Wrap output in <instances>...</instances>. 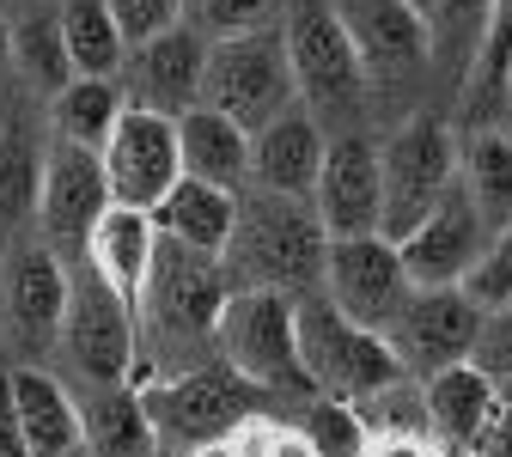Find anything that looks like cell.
I'll return each mask as SVG.
<instances>
[{
	"mask_svg": "<svg viewBox=\"0 0 512 457\" xmlns=\"http://www.w3.org/2000/svg\"><path fill=\"white\" fill-rule=\"evenodd\" d=\"M281 43H287V68H293V92L299 104L324 122V128H354L366 110V68H360V49L336 13V0H293L287 19H281Z\"/></svg>",
	"mask_w": 512,
	"mask_h": 457,
	"instance_id": "4",
	"label": "cell"
},
{
	"mask_svg": "<svg viewBox=\"0 0 512 457\" xmlns=\"http://www.w3.org/2000/svg\"><path fill=\"white\" fill-rule=\"evenodd\" d=\"M0 457H31V445H25V427H19V415H13L7 366H0Z\"/></svg>",
	"mask_w": 512,
	"mask_h": 457,
	"instance_id": "39",
	"label": "cell"
},
{
	"mask_svg": "<svg viewBox=\"0 0 512 457\" xmlns=\"http://www.w3.org/2000/svg\"><path fill=\"white\" fill-rule=\"evenodd\" d=\"M153 250H159V226H153V214H141V208H116L110 202V214L92 226V238H86V263L141 311V293H147V275H153Z\"/></svg>",
	"mask_w": 512,
	"mask_h": 457,
	"instance_id": "21",
	"label": "cell"
},
{
	"mask_svg": "<svg viewBox=\"0 0 512 457\" xmlns=\"http://www.w3.org/2000/svg\"><path fill=\"white\" fill-rule=\"evenodd\" d=\"M153 226H159V238H171L183 250L226 256L232 226H238V195L232 189H214L202 177H177V189L153 208Z\"/></svg>",
	"mask_w": 512,
	"mask_h": 457,
	"instance_id": "23",
	"label": "cell"
},
{
	"mask_svg": "<svg viewBox=\"0 0 512 457\" xmlns=\"http://www.w3.org/2000/svg\"><path fill=\"white\" fill-rule=\"evenodd\" d=\"M366 415V433L372 439H433L427 427V397H421V384L415 378H397L391 390H378V397L354 403Z\"/></svg>",
	"mask_w": 512,
	"mask_h": 457,
	"instance_id": "33",
	"label": "cell"
},
{
	"mask_svg": "<svg viewBox=\"0 0 512 457\" xmlns=\"http://www.w3.org/2000/svg\"><path fill=\"white\" fill-rule=\"evenodd\" d=\"M202 104L220 110V116H232L244 135L269 128L281 110H293L299 92H293V68H287L281 25L250 31V37H226V43H208Z\"/></svg>",
	"mask_w": 512,
	"mask_h": 457,
	"instance_id": "9",
	"label": "cell"
},
{
	"mask_svg": "<svg viewBox=\"0 0 512 457\" xmlns=\"http://www.w3.org/2000/svg\"><path fill=\"white\" fill-rule=\"evenodd\" d=\"M110 19H116V31H122L128 49H141L159 31L183 25V0H110Z\"/></svg>",
	"mask_w": 512,
	"mask_h": 457,
	"instance_id": "37",
	"label": "cell"
},
{
	"mask_svg": "<svg viewBox=\"0 0 512 457\" xmlns=\"http://www.w3.org/2000/svg\"><path fill=\"white\" fill-rule=\"evenodd\" d=\"M299 366H305L311 397H336V403H366L378 390H391L397 378H409L391 342L342 317L324 293L299 299Z\"/></svg>",
	"mask_w": 512,
	"mask_h": 457,
	"instance_id": "5",
	"label": "cell"
},
{
	"mask_svg": "<svg viewBox=\"0 0 512 457\" xmlns=\"http://www.w3.org/2000/svg\"><path fill=\"white\" fill-rule=\"evenodd\" d=\"M427 397V427H433V445H476L500 409V390L488 372H476L470 360L464 366H445L421 384Z\"/></svg>",
	"mask_w": 512,
	"mask_h": 457,
	"instance_id": "26",
	"label": "cell"
},
{
	"mask_svg": "<svg viewBox=\"0 0 512 457\" xmlns=\"http://www.w3.org/2000/svg\"><path fill=\"white\" fill-rule=\"evenodd\" d=\"M61 354L80 372V384H128L141 366V323L86 256H68V323H61Z\"/></svg>",
	"mask_w": 512,
	"mask_h": 457,
	"instance_id": "8",
	"label": "cell"
},
{
	"mask_svg": "<svg viewBox=\"0 0 512 457\" xmlns=\"http://www.w3.org/2000/svg\"><path fill=\"white\" fill-rule=\"evenodd\" d=\"M384 165V238L403 244L445 195L458 189V128L433 110H415L391 141H378Z\"/></svg>",
	"mask_w": 512,
	"mask_h": 457,
	"instance_id": "7",
	"label": "cell"
},
{
	"mask_svg": "<svg viewBox=\"0 0 512 457\" xmlns=\"http://www.w3.org/2000/svg\"><path fill=\"white\" fill-rule=\"evenodd\" d=\"M439 457H482L476 445H439Z\"/></svg>",
	"mask_w": 512,
	"mask_h": 457,
	"instance_id": "44",
	"label": "cell"
},
{
	"mask_svg": "<svg viewBox=\"0 0 512 457\" xmlns=\"http://www.w3.org/2000/svg\"><path fill=\"white\" fill-rule=\"evenodd\" d=\"M13 68L25 74V86H37L49 98L74 80V61H68V43H61L55 7H37V13L13 19Z\"/></svg>",
	"mask_w": 512,
	"mask_h": 457,
	"instance_id": "31",
	"label": "cell"
},
{
	"mask_svg": "<svg viewBox=\"0 0 512 457\" xmlns=\"http://www.w3.org/2000/svg\"><path fill=\"white\" fill-rule=\"evenodd\" d=\"M43 153L49 141L19 110H0V244H13L25 226H37V189H43Z\"/></svg>",
	"mask_w": 512,
	"mask_h": 457,
	"instance_id": "24",
	"label": "cell"
},
{
	"mask_svg": "<svg viewBox=\"0 0 512 457\" xmlns=\"http://www.w3.org/2000/svg\"><path fill=\"white\" fill-rule=\"evenodd\" d=\"M196 457H250V451H244V439L232 433V439H220V445H208V451H196Z\"/></svg>",
	"mask_w": 512,
	"mask_h": 457,
	"instance_id": "42",
	"label": "cell"
},
{
	"mask_svg": "<svg viewBox=\"0 0 512 457\" xmlns=\"http://www.w3.org/2000/svg\"><path fill=\"white\" fill-rule=\"evenodd\" d=\"M415 13L427 19L433 55H439V49H464V55L476 61L482 25H488V0H415Z\"/></svg>",
	"mask_w": 512,
	"mask_h": 457,
	"instance_id": "35",
	"label": "cell"
},
{
	"mask_svg": "<svg viewBox=\"0 0 512 457\" xmlns=\"http://www.w3.org/2000/svg\"><path fill=\"white\" fill-rule=\"evenodd\" d=\"M141 409L153 421L159 457H196L263 415V390L244 372H232L226 360H208V366L165 372V378L141 384Z\"/></svg>",
	"mask_w": 512,
	"mask_h": 457,
	"instance_id": "3",
	"label": "cell"
},
{
	"mask_svg": "<svg viewBox=\"0 0 512 457\" xmlns=\"http://www.w3.org/2000/svg\"><path fill=\"white\" fill-rule=\"evenodd\" d=\"M324 153H330V128L317 122L305 104H293L269 128L250 135V189L287 195V202H311V195H317V171H324Z\"/></svg>",
	"mask_w": 512,
	"mask_h": 457,
	"instance_id": "19",
	"label": "cell"
},
{
	"mask_svg": "<svg viewBox=\"0 0 512 457\" xmlns=\"http://www.w3.org/2000/svg\"><path fill=\"white\" fill-rule=\"evenodd\" d=\"M415 281L403 269V250L384 238V232H366V238H330V263H324V299L354 317L360 330H391L397 311L409 305Z\"/></svg>",
	"mask_w": 512,
	"mask_h": 457,
	"instance_id": "12",
	"label": "cell"
},
{
	"mask_svg": "<svg viewBox=\"0 0 512 457\" xmlns=\"http://www.w3.org/2000/svg\"><path fill=\"white\" fill-rule=\"evenodd\" d=\"M202 80H208V37L196 25H171L153 43L128 49V68H122L128 104L159 110L171 122L202 104Z\"/></svg>",
	"mask_w": 512,
	"mask_h": 457,
	"instance_id": "16",
	"label": "cell"
},
{
	"mask_svg": "<svg viewBox=\"0 0 512 457\" xmlns=\"http://www.w3.org/2000/svg\"><path fill=\"white\" fill-rule=\"evenodd\" d=\"M488 238H494L488 220L476 214V202H470L464 183H458L397 250H403V269H409L415 287H464V275L482 263Z\"/></svg>",
	"mask_w": 512,
	"mask_h": 457,
	"instance_id": "17",
	"label": "cell"
},
{
	"mask_svg": "<svg viewBox=\"0 0 512 457\" xmlns=\"http://www.w3.org/2000/svg\"><path fill=\"white\" fill-rule=\"evenodd\" d=\"M464 293H470L482 311H506V305H512V226L488 238L482 263L464 275Z\"/></svg>",
	"mask_w": 512,
	"mask_h": 457,
	"instance_id": "36",
	"label": "cell"
},
{
	"mask_svg": "<svg viewBox=\"0 0 512 457\" xmlns=\"http://www.w3.org/2000/svg\"><path fill=\"white\" fill-rule=\"evenodd\" d=\"M458 183L488 220V232L512 226V135L506 128H464L458 135Z\"/></svg>",
	"mask_w": 512,
	"mask_h": 457,
	"instance_id": "27",
	"label": "cell"
},
{
	"mask_svg": "<svg viewBox=\"0 0 512 457\" xmlns=\"http://www.w3.org/2000/svg\"><path fill=\"white\" fill-rule=\"evenodd\" d=\"M476 451H482V457H512V409H506V403L494 409V421H488V433L476 439Z\"/></svg>",
	"mask_w": 512,
	"mask_h": 457,
	"instance_id": "40",
	"label": "cell"
},
{
	"mask_svg": "<svg viewBox=\"0 0 512 457\" xmlns=\"http://www.w3.org/2000/svg\"><path fill=\"white\" fill-rule=\"evenodd\" d=\"M104 177H110V202L116 208H141L153 214L183 177V153H177V122L159 110L128 104L122 122L104 141Z\"/></svg>",
	"mask_w": 512,
	"mask_h": 457,
	"instance_id": "14",
	"label": "cell"
},
{
	"mask_svg": "<svg viewBox=\"0 0 512 457\" xmlns=\"http://www.w3.org/2000/svg\"><path fill=\"white\" fill-rule=\"evenodd\" d=\"M311 208H317V220H324L330 238H366V232L384 226V165H378V141L366 128L330 135Z\"/></svg>",
	"mask_w": 512,
	"mask_h": 457,
	"instance_id": "15",
	"label": "cell"
},
{
	"mask_svg": "<svg viewBox=\"0 0 512 457\" xmlns=\"http://www.w3.org/2000/svg\"><path fill=\"white\" fill-rule=\"evenodd\" d=\"M183 25H196L208 43H226V37H250V31H269L281 0H183Z\"/></svg>",
	"mask_w": 512,
	"mask_h": 457,
	"instance_id": "34",
	"label": "cell"
},
{
	"mask_svg": "<svg viewBox=\"0 0 512 457\" xmlns=\"http://www.w3.org/2000/svg\"><path fill=\"white\" fill-rule=\"evenodd\" d=\"M110 214V177L104 153L74 147V141H49L43 153V189H37V238L55 244L61 256H80L92 226Z\"/></svg>",
	"mask_w": 512,
	"mask_h": 457,
	"instance_id": "13",
	"label": "cell"
},
{
	"mask_svg": "<svg viewBox=\"0 0 512 457\" xmlns=\"http://www.w3.org/2000/svg\"><path fill=\"white\" fill-rule=\"evenodd\" d=\"M122 110H128L122 80H68L55 92V135L74 141V147L104 153V141H110V128L122 122Z\"/></svg>",
	"mask_w": 512,
	"mask_h": 457,
	"instance_id": "30",
	"label": "cell"
},
{
	"mask_svg": "<svg viewBox=\"0 0 512 457\" xmlns=\"http://www.w3.org/2000/svg\"><path fill=\"white\" fill-rule=\"evenodd\" d=\"M494 390H500V403H506V409H512V372H506V378H500V384H494Z\"/></svg>",
	"mask_w": 512,
	"mask_h": 457,
	"instance_id": "45",
	"label": "cell"
},
{
	"mask_svg": "<svg viewBox=\"0 0 512 457\" xmlns=\"http://www.w3.org/2000/svg\"><path fill=\"white\" fill-rule=\"evenodd\" d=\"M366 457H439V445L433 439H372Z\"/></svg>",
	"mask_w": 512,
	"mask_h": 457,
	"instance_id": "41",
	"label": "cell"
},
{
	"mask_svg": "<svg viewBox=\"0 0 512 457\" xmlns=\"http://www.w3.org/2000/svg\"><path fill=\"white\" fill-rule=\"evenodd\" d=\"M7 390H13V415L25 427L31 457H74L80 451V403H74L68 378H55L43 366H7Z\"/></svg>",
	"mask_w": 512,
	"mask_h": 457,
	"instance_id": "20",
	"label": "cell"
},
{
	"mask_svg": "<svg viewBox=\"0 0 512 457\" xmlns=\"http://www.w3.org/2000/svg\"><path fill=\"white\" fill-rule=\"evenodd\" d=\"M7 61H13V19L0 13V68H7Z\"/></svg>",
	"mask_w": 512,
	"mask_h": 457,
	"instance_id": "43",
	"label": "cell"
},
{
	"mask_svg": "<svg viewBox=\"0 0 512 457\" xmlns=\"http://www.w3.org/2000/svg\"><path fill=\"white\" fill-rule=\"evenodd\" d=\"M177 153H183V177H202L214 189L244 195V183H250V135L232 116H220L208 104L177 116Z\"/></svg>",
	"mask_w": 512,
	"mask_h": 457,
	"instance_id": "25",
	"label": "cell"
},
{
	"mask_svg": "<svg viewBox=\"0 0 512 457\" xmlns=\"http://www.w3.org/2000/svg\"><path fill=\"white\" fill-rule=\"evenodd\" d=\"M214 360L244 372L263 397L311 390L299 366V299L269 293V287H232L220 330H214Z\"/></svg>",
	"mask_w": 512,
	"mask_h": 457,
	"instance_id": "6",
	"label": "cell"
},
{
	"mask_svg": "<svg viewBox=\"0 0 512 457\" xmlns=\"http://www.w3.org/2000/svg\"><path fill=\"white\" fill-rule=\"evenodd\" d=\"M68 323V256L43 238H13L0 250V336L37 366L61 348Z\"/></svg>",
	"mask_w": 512,
	"mask_h": 457,
	"instance_id": "10",
	"label": "cell"
},
{
	"mask_svg": "<svg viewBox=\"0 0 512 457\" xmlns=\"http://www.w3.org/2000/svg\"><path fill=\"white\" fill-rule=\"evenodd\" d=\"M293 427H299V439L311 445V457H366V451H372L366 415H360L354 403H336V397H311Z\"/></svg>",
	"mask_w": 512,
	"mask_h": 457,
	"instance_id": "32",
	"label": "cell"
},
{
	"mask_svg": "<svg viewBox=\"0 0 512 457\" xmlns=\"http://www.w3.org/2000/svg\"><path fill=\"white\" fill-rule=\"evenodd\" d=\"M220 263H226L232 287H269V293L305 299V293H324L330 232L311 202L250 189V195H238V226H232V244Z\"/></svg>",
	"mask_w": 512,
	"mask_h": 457,
	"instance_id": "2",
	"label": "cell"
},
{
	"mask_svg": "<svg viewBox=\"0 0 512 457\" xmlns=\"http://www.w3.org/2000/svg\"><path fill=\"white\" fill-rule=\"evenodd\" d=\"M226 299H232V275H226L220 256H202V250H183V244L159 238L153 275H147V293H141V311H135L141 366L153 378L208 366Z\"/></svg>",
	"mask_w": 512,
	"mask_h": 457,
	"instance_id": "1",
	"label": "cell"
},
{
	"mask_svg": "<svg viewBox=\"0 0 512 457\" xmlns=\"http://www.w3.org/2000/svg\"><path fill=\"white\" fill-rule=\"evenodd\" d=\"M476 336H482V305L464 287H415L409 305L397 311V323L384 330L397 366L415 384H427L445 366H464L476 354Z\"/></svg>",
	"mask_w": 512,
	"mask_h": 457,
	"instance_id": "11",
	"label": "cell"
},
{
	"mask_svg": "<svg viewBox=\"0 0 512 457\" xmlns=\"http://www.w3.org/2000/svg\"><path fill=\"white\" fill-rule=\"evenodd\" d=\"M74 403H80V445L92 457H159L135 384H80Z\"/></svg>",
	"mask_w": 512,
	"mask_h": 457,
	"instance_id": "22",
	"label": "cell"
},
{
	"mask_svg": "<svg viewBox=\"0 0 512 457\" xmlns=\"http://www.w3.org/2000/svg\"><path fill=\"white\" fill-rule=\"evenodd\" d=\"M500 110H512V0H488V25H482L476 61L464 68V116H470V128H494Z\"/></svg>",
	"mask_w": 512,
	"mask_h": 457,
	"instance_id": "28",
	"label": "cell"
},
{
	"mask_svg": "<svg viewBox=\"0 0 512 457\" xmlns=\"http://www.w3.org/2000/svg\"><path fill=\"white\" fill-rule=\"evenodd\" d=\"M61 43H68L74 80H122L128 68V43L110 19V0H55Z\"/></svg>",
	"mask_w": 512,
	"mask_h": 457,
	"instance_id": "29",
	"label": "cell"
},
{
	"mask_svg": "<svg viewBox=\"0 0 512 457\" xmlns=\"http://www.w3.org/2000/svg\"><path fill=\"white\" fill-rule=\"evenodd\" d=\"M336 13L360 49L366 80H415L433 61V37L415 0H336Z\"/></svg>",
	"mask_w": 512,
	"mask_h": 457,
	"instance_id": "18",
	"label": "cell"
},
{
	"mask_svg": "<svg viewBox=\"0 0 512 457\" xmlns=\"http://www.w3.org/2000/svg\"><path fill=\"white\" fill-rule=\"evenodd\" d=\"M470 366H476V372H488L494 384L512 372V305H506V311H482V336H476Z\"/></svg>",
	"mask_w": 512,
	"mask_h": 457,
	"instance_id": "38",
	"label": "cell"
}]
</instances>
